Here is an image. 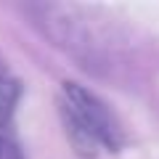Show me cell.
Instances as JSON below:
<instances>
[{"mask_svg":"<svg viewBox=\"0 0 159 159\" xmlns=\"http://www.w3.org/2000/svg\"><path fill=\"white\" fill-rule=\"evenodd\" d=\"M0 159H24L16 138L8 130H0Z\"/></svg>","mask_w":159,"mask_h":159,"instance_id":"obj_3","label":"cell"},{"mask_svg":"<svg viewBox=\"0 0 159 159\" xmlns=\"http://www.w3.org/2000/svg\"><path fill=\"white\" fill-rule=\"evenodd\" d=\"M19 98H21V85L16 80L0 77V130H8Z\"/></svg>","mask_w":159,"mask_h":159,"instance_id":"obj_2","label":"cell"},{"mask_svg":"<svg viewBox=\"0 0 159 159\" xmlns=\"http://www.w3.org/2000/svg\"><path fill=\"white\" fill-rule=\"evenodd\" d=\"M64 117L80 154H96V146L117 151L122 146V130L106 103L96 93L80 88L77 82H64Z\"/></svg>","mask_w":159,"mask_h":159,"instance_id":"obj_1","label":"cell"}]
</instances>
